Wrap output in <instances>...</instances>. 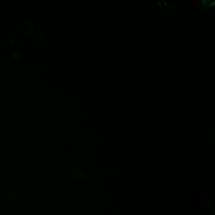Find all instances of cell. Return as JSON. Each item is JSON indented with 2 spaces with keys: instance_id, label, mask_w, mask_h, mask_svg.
Returning a JSON list of instances; mask_svg holds the SVG:
<instances>
[{
  "instance_id": "cell-1",
  "label": "cell",
  "mask_w": 215,
  "mask_h": 215,
  "mask_svg": "<svg viewBox=\"0 0 215 215\" xmlns=\"http://www.w3.org/2000/svg\"><path fill=\"white\" fill-rule=\"evenodd\" d=\"M66 172L69 178L73 181H78L80 179L83 174L82 168L78 165L74 163H71L68 167Z\"/></svg>"
},
{
  "instance_id": "cell-2",
  "label": "cell",
  "mask_w": 215,
  "mask_h": 215,
  "mask_svg": "<svg viewBox=\"0 0 215 215\" xmlns=\"http://www.w3.org/2000/svg\"><path fill=\"white\" fill-rule=\"evenodd\" d=\"M23 30L27 35H33L35 32V28L34 24L29 22H26L23 25Z\"/></svg>"
},
{
  "instance_id": "cell-3",
  "label": "cell",
  "mask_w": 215,
  "mask_h": 215,
  "mask_svg": "<svg viewBox=\"0 0 215 215\" xmlns=\"http://www.w3.org/2000/svg\"><path fill=\"white\" fill-rule=\"evenodd\" d=\"M13 191L10 190H2L0 192V198L2 200H8L11 198L13 195Z\"/></svg>"
},
{
  "instance_id": "cell-4",
  "label": "cell",
  "mask_w": 215,
  "mask_h": 215,
  "mask_svg": "<svg viewBox=\"0 0 215 215\" xmlns=\"http://www.w3.org/2000/svg\"><path fill=\"white\" fill-rule=\"evenodd\" d=\"M20 51L18 49H15L11 54V56H10L11 60L13 61L17 60L20 57Z\"/></svg>"
},
{
  "instance_id": "cell-5",
  "label": "cell",
  "mask_w": 215,
  "mask_h": 215,
  "mask_svg": "<svg viewBox=\"0 0 215 215\" xmlns=\"http://www.w3.org/2000/svg\"><path fill=\"white\" fill-rule=\"evenodd\" d=\"M35 37L38 41H43L44 38V35L41 32H38L35 34Z\"/></svg>"
},
{
  "instance_id": "cell-6",
  "label": "cell",
  "mask_w": 215,
  "mask_h": 215,
  "mask_svg": "<svg viewBox=\"0 0 215 215\" xmlns=\"http://www.w3.org/2000/svg\"><path fill=\"white\" fill-rule=\"evenodd\" d=\"M204 203L205 204L206 206H207L208 207L210 206L212 204V202L210 201V199H204Z\"/></svg>"
},
{
  "instance_id": "cell-7",
  "label": "cell",
  "mask_w": 215,
  "mask_h": 215,
  "mask_svg": "<svg viewBox=\"0 0 215 215\" xmlns=\"http://www.w3.org/2000/svg\"><path fill=\"white\" fill-rule=\"evenodd\" d=\"M21 191H22V190H21L20 188H16V189H15V190H13V192L15 194H19L20 192Z\"/></svg>"
},
{
  "instance_id": "cell-8",
  "label": "cell",
  "mask_w": 215,
  "mask_h": 215,
  "mask_svg": "<svg viewBox=\"0 0 215 215\" xmlns=\"http://www.w3.org/2000/svg\"><path fill=\"white\" fill-rule=\"evenodd\" d=\"M15 42L14 40H13V39H11V40L10 41V44L11 46H15Z\"/></svg>"
}]
</instances>
